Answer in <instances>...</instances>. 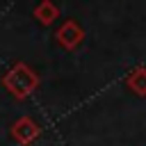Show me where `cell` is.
Returning <instances> with one entry per match:
<instances>
[{
  "label": "cell",
  "instance_id": "1",
  "mask_svg": "<svg viewBox=\"0 0 146 146\" xmlns=\"http://www.w3.org/2000/svg\"><path fill=\"white\" fill-rule=\"evenodd\" d=\"M39 75L34 73V68H30L25 62H16L5 75H2V87L16 98V100H25L36 87H39Z\"/></svg>",
  "mask_w": 146,
  "mask_h": 146
},
{
  "label": "cell",
  "instance_id": "2",
  "mask_svg": "<svg viewBox=\"0 0 146 146\" xmlns=\"http://www.w3.org/2000/svg\"><path fill=\"white\" fill-rule=\"evenodd\" d=\"M55 39H57V43L64 48V50H75L82 41H84V30L75 23V21H64L59 27H57V32H55Z\"/></svg>",
  "mask_w": 146,
  "mask_h": 146
},
{
  "label": "cell",
  "instance_id": "3",
  "mask_svg": "<svg viewBox=\"0 0 146 146\" xmlns=\"http://www.w3.org/2000/svg\"><path fill=\"white\" fill-rule=\"evenodd\" d=\"M11 137L18 141V144H23V146H30L32 141H36L39 139V135H41V128H39V123L34 121V119H30V116H21V119H16L14 123H11Z\"/></svg>",
  "mask_w": 146,
  "mask_h": 146
},
{
  "label": "cell",
  "instance_id": "4",
  "mask_svg": "<svg viewBox=\"0 0 146 146\" xmlns=\"http://www.w3.org/2000/svg\"><path fill=\"white\" fill-rule=\"evenodd\" d=\"M32 16H34L41 25H50V23H55V21L59 18V7H57L52 0H41V2L34 7Z\"/></svg>",
  "mask_w": 146,
  "mask_h": 146
},
{
  "label": "cell",
  "instance_id": "5",
  "mask_svg": "<svg viewBox=\"0 0 146 146\" xmlns=\"http://www.w3.org/2000/svg\"><path fill=\"white\" fill-rule=\"evenodd\" d=\"M125 87L137 96H146V66L132 68L125 78Z\"/></svg>",
  "mask_w": 146,
  "mask_h": 146
}]
</instances>
